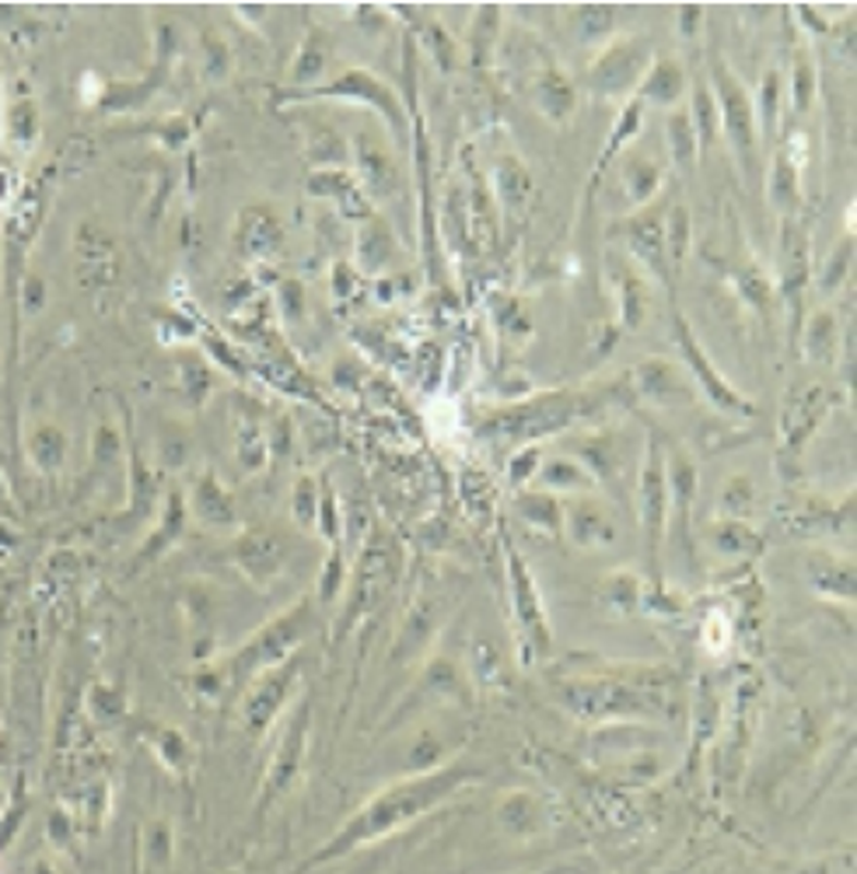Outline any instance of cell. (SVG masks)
<instances>
[{"instance_id":"obj_1","label":"cell","mask_w":857,"mask_h":874,"mask_svg":"<svg viewBox=\"0 0 857 874\" xmlns=\"http://www.w3.org/2000/svg\"><path fill=\"white\" fill-rule=\"evenodd\" d=\"M466 777H469V773L462 766H451V769L427 773V777H417L410 784H399V787H393V791L378 794L340 836L333 839L323 857H329L336 850H350L354 843H364V839L389 833L393 826H402V822H410L413 815L427 812L431 804L442 801L448 791H456Z\"/></svg>"},{"instance_id":"obj_2","label":"cell","mask_w":857,"mask_h":874,"mask_svg":"<svg viewBox=\"0 0 857 874\" xmlns=\"http://www.w3.org/2000/svg\"><path fill=\"white\" fill-rule=\"evenodd\" d=\"M708 84H711V95H714V106H717V126L728 137L738 165H743V172L752 179L756 175V141H760V130H756V106H752V98L746 92V84L728 71L721 57H714V63H711Z\"/></svg>"},{"instance_id":"obj_3","label":"cell","mask_w":857,"mask_h":874,"mask_svg":"<svg viewBox=\"0 0 857 874\" xmlns=\"http://www.w3.org/2000/svg\"><path fill=\"white\" fill-rule=\"evenodd\" d=\"M651 43L644 39H616L609 43L602 53L595 57L592 71H588V84H592L595 95L606 98H633L641 88L644 74L651 71Z\"/></svg>"},{"instance_id":"obj_4","label":"cell","mask_w":857,"mask_h":874,"mask_svg":"<svg viewBox=\"0 0 857 874\" xmlns=\"http://www.w3.org/2000/svg\"><path fill=\"white\" fill-rule=\"evenodd\" d=\"M672 332H676V340H679V350H683V361L686 367L693 372L697 385L703 389V396H708L711 406H717L721 413H738V416H749L756 406L752 402L735 389V385H728L725 378L717 375V367L711 364V357L703 354V347L697 343V332L690 329V323H686V315L672 305Z\"/></svg>"},{"instance_id":"obj_5","label":"cell","mask_w":857,"mask_h":874,"mask_svg":"<svg viewBox=\"0 0 857 874\" xmlns=\"http://www.w3.org/2000/svg\"><path fill=\"white\" fill-rule=\"evenodd\" d=\"M584 410V399L570 396V392H557V396H540L526 402V406H511L504 410L500 416H494L491 430L504 434V437H532V434H546V430H557L570 420H578Z\"/></svg>"},{"instance_id":"obj_6","label":"cell","mask_w":857,"mask_h":874,"mask_svg":"<svg viewBox=\"0 0 857 874\" xmlns=\"http://www.w3.org/2000/svg\"><path fill=\"white\" fill-rule=\"evenodd\" d=\"M641 497H644V532H648L651 563H654V557H659V543H662V529H665V503H668L665 451H662L659 434H651V445H648V462H644V473H641Z\"/></svg>"},{"instance_id":"obj_7","label":"cell","mask_w":857,"mask_h":874,"mask_svg":"<svg viewBox=\"0 0 857 874\" xmlns=\"http://www.w3.org/2000/svg\"><path fill=\"white\" fill-rule=\"evenodd\" d=\"M624 239L630 252L641 259L648 270L668 283V263H665V221L659 210H641L630 221H624Z\"/></svg>"},{"instance_id":"obj_8","label":"cell","mask_w":857,"mask_h":874,"mask_svg":"<svg viewBox=\"0 0 857 874\" xmlns=\"http://www.w3.org/2000/svg\"><path fill=\"white\" fill-rule=\"evenodd\" d=\"M532 106L550 123H567L578 109V92L557 66L543 63V71L532 77Z\"/></svg>"},{"instance_id":"obj_9","label":"cell","mask_w":857,"mask_h":874,"mask_svg":"<svg viewBox=\"0 0 857 874\" xmlns=\"http://www.w3.org/2000/svg\"><path fill=\"white\" fill-rule=\"evenodd\" d=\"M686 92H690V81H686V71L679 60L659 57L651 63V71L644 74L641 88H637V98L644 106H662V109H676L683 106Z\"/></svg>"},{"instance_id":"obj_10","label":"cell","mask_w":857,"mask_h":874,"mask_svg":"<svg viewBox=\"0 0 857 874\" xmlns=\"http://www.w3.org/2000/svg\"><path fill=\"white\" fill-rule=\"evenodd\" d=\"M494 186H497V199L500 207L508 210V217H526L529 207H532V196H535V182L529 175V168L518 161V158H504L497 165V175H494Z\"/></svg>"},{"instance_id":"obj_11","label":"cell","mask_w":857,"mask_h":874,"mask_svg":"<svg viewBox=\"0 0 857 874\" xmlns=\"http://www.w3.org/2000/svg\"><path fill=\"white\" fill-rule=\"evenodd\" d=\"M619 179H624V196L630 207H644L654 199L662 186V168L648 155H627L619 165Z\"/></svg>"},{"instance_id":"obj_12","label":"cell","mask_w":857,"mask_h":874,"mask_svg":"<svg viewBox=\"0 0 857 874\" xmlns=\"http://www.w3.org/2000/svg\"><path fill=\"white\" fill-rule=\"evenodd\" d=\"M665 137H668L672 165L683 168V172H693L697 158H700V141H697V130H693V120H690V112H686V106L668 109Z\"/></svg>"},{"instance_id":"obj_13","label":"cell","mask_w":857,"mask_h":874,"mask_svg":"<svg viewBox=\"0 0 857 874\" xmlns=\"http://www.w3.org/2000/svg\"><path fill=\"white\" fill-rule=\"evenodd\" d=\"M822 413H826V392H822L819 385H809V389H801L798 396H792V402H787L784 434L801 441V437L822 420Z\"/></svg>"},{"instance_id":"obj_14","label":"cell","mask_w":857,"mask_h":874,"mask_svg":"<svg viewBox=\"0 0 857 874\" xmlns=\"http://www.w3.org/2000/svg\"><path fill=\"white\" fill-rule=\"evenodd\" d=\"M770 204H774L781 214H784V221L798 210V199H801V186H798V165L795 158L787 155V147L777 150V158H774V168H770Z\"/></svg>"},{"instance_id":"obj_15","label":"cell","mask_w":857,"mask_h":874,"mask_svg":"<svg viewBox=\"0 0 857 874\" xmlns=\"http://www.w3.org/2000/svg\"><path fill=\"white\" fill-rule=\"evenodd\" d=\"M567 521H570V539L578 546H595V543H609L613 539V525L602 508L588 500H578L567 508Z\"/></svg>"},{"instance_id":"obj_16","label":"cell","mask_w":857,"mask_h":874,"mask_svg":"<svg viewBox=\"0 0 857 874\" xmlns=\"http://www.w3.org/2000/svg\"><path fill=\"white\" fill-rule=\"evenodd\" d=\"M633 378H637V385H641V396H648L651 402H672L676 392H683L676 367L662 357H651L641 367H633Z\"/></svg>"},{"instance_id":"obj_17","label":"cell","mask_w":857,"mask_h":874,"mask_svg":"<svg viewBox=\"0 0 857 874\" xmlns=\"http://www.w3.org/2000/svg\"><path fill=\"white\" fill-rule=\"evenodd\" d=\"M686 112H690V120H693V130H697V141H700V150L703 147H711L717 141V106H714V95H711V84L697 77L690 84V106H686Z\"/></svg>"},{"instance_id":"obj_18","label":"cell","mask_w":857,"mask_h":874,"mask_svg":"<svg viewBox=\"0 0 857 874\" xmlns=\"http://www.w3.org/2000/svg\"><path fill=\"white\" fill-rule=\"evenodd\" d=\"M644 102L641 98H627V106H624V112L616 116V123H613V130H609V137H606V150H602V158H599V172L602 168H606L619 150H627V144L637 137V133H641V120H644Z\"/></svg>"},{"instance_id":"obj_19","label":"cell","mask_w":857,"mask_h":874,"mask_svg":"<svg viewBox=\"0 0 857 874\" xmlns=\"http://www.w3.org/2000/svg\"><path fill=\"white\" fill-rule=\"evenodd\" d=\"M686 248H690V214H686V207H672L665 214V263H668V274L683 270Z\"/></svg>"},{"instance_id":"obj_20","label":"cell","mask_w":857,"mask_h":874,"mask_svg":"<svg viewBox=\"0 0 857 874\" xmlns=\"http://www.w3.org/2000/svg\"><path fill=\"white\" fill-rule=\"evenodd\" d=\"M543 483L553 490H588L595 483V473H588L578 459H553L543 469Z\"/></svg>"},{"instance_id":"obj_21","label":"cell","mask_w":857,"mask_h":874,"mask_svg":"<svg viewBox=\"0 0 857 874\" xmlns=\"http://www.w3.org/2000/svg\"><path fill=\"white\" fill-rule=\"evenodd\" d=\"M518 508H522V514L529 521H535V525H543V529H553L557 532L564 525V511H560V503L553 494H529L518 500Z\"/></svg>"},{"instance_id":"obj_22","label":"cell","mask_w":857,"mask_h":874,"mask_svg":"<svg viewBox=\"0 0 857 874\" xmlns=\"http://www.w3.org/2000/svg\"><path fill=\"white\" fill-rule=\"evenodd\" d=\"M619 308H624V323L627 326H637L644 318V308H648V288L641 277L627 274L624 277V288H619Z\"/></svg>"},{"instance_id":"obj_23","label":"cell","mask_w":857,"mask_h":874,"mask_svg":"<svg viewBox=\"0 0 857 874\" xmlns=\"http://www.w3.org/2000/svg\"><path fill=\"white\" fill-rule=\"evenodd\" d=\"M777 106H781V74L777 71H767V77H763V84H760V126L756 130H774V123H777Z\"/></svg>"},{"instance_id":"obj_24","label":"cell","mask_w":857,"mask_h":874,"mask_svg":"<svg viewBox=\"0 0 857 874\" xmlns=\"http://www.w3.org/2000/svg\"><path fill=\"white\" fill-rule=\"evenodd\" d=\"M575 28L581 39H599L613 32V11L609 8H578L575 11Z\"/></svg>"},{"instance_id":"obj_25","label":"cell","mask_w":857,"mask_h":874,"mask_svg":"<svg viewBox=\"0 0 857 874\" xmlns=\"http://www.w3.org/2000/svg\"><path fill=\"white\" fill-rule=\"evenodd\" d=\"M847 266H850V239L844 245H836V252L830 256L826 263V270H822V291H833L840 280H844L847 274Z\"/></svg>"},{"instance_id":"obj_26","label":"cell","mask_w":857,"mask_h":874,"mask_svg":"<svg viewBox=\"0 0 857 874\" xmlns=\"http://www.w3.org/2000/svg\"><path fill=\"white\" fill-rule=\"evenodd\" d=\"M812 92H816L812 66H809V60H798V66H795V109L798 112H805L812 106Z\"/></svg>"},{"instance_id":"obj_27","label":"cell","mask_w":857,"mask_h":874,"mask_svg":"<svg viewBox=\"0 0 857 874\" xmlns=\"http://www.w3.org/2000/svg\"><path fill=\"white\" fill-rule=\"evenodd\" d=\"M833 343H836V323H833L826 312H819L812 318V350H816L819 357H826L830 350H833Z\"/></svg>"},{"instance_id":"obj_28","label":"cell","mask_w":857,"mask_h":874,"mask_svg":"<svg viewBox=\"0 0 857 874\" xmlns=\"http://www.w3.org/2000/svg\"><path fill=\"white\" fill-rule=\"evenodd\" d=\"M535 469H540V448H535V451L529 448V451H522V456L511 459V480L515 483H526L535 473Z\"/></svg>"},{"instance_id":"obj_29","label":"cell","mask_w":857,"mask_h":874,"mask_svg":"<svg viewBox=\"0 0 857 874\" xmlns=\"http://www.w3.org/2000/svg\"><path fill=\"white\" fill-rule=\"evenodd\" d=\"M700 22H703V11H700V8H683V11H679V25H683L686 36H693Z\"/></svg>"}]
</instances>
